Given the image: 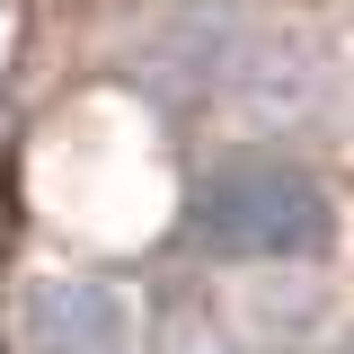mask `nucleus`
<instances>
[{
  "instance_id": "obj_1",
  "label": "nucleus",
  "mask_w": 354,
  "mask_h": 354,
  "mask_svg": "<svg viewBox=\"0 0 354 354\" xmlns=\"http://www.w3.org/2000/svg\"><path fill=\"white\" fill-rule=\"evenodd\" d=\"M195 239L239 266H283L328 248V195L292 160H230L195 195Z\"/></svg>"
},
{
  "instance_id": "obj_2",
  "label": "nucleus",
  "mask_w": 354,
  "mask_h": 354,
  "mask_svg": "<svg viewBox=\"0 0 354 354\" xmlns=\"http://www.w3.org/2000/svg\"><path fill=\"white\" fill-rule=\"evenodd\" d=\"M133 337H142V319L106 274L36 283L27 310H18V346L27 354H133Z\"/></svg>"
}]
</instances>
